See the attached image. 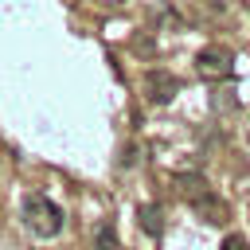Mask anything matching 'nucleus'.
Here are the masks:
<instances>
[{
	"mask_svg": "<svg viewBox=\"0 0 250 250\" xmlns=\"http://www.w3.org/2000/svg\"><path fill=\"white\" fill-rule=\"evenodd\" d=\"M145 94H148V102L164 105V102H172L180 94V78L172 70H148L145 74Z\"/></svg>",
	"mask_w": 250,
	"mask_h": 250,
	"instance_id": "7ed1b4c3",
	"label": "nucleus"
},
{
	"mask_svg": "<svg viewBox=\"0 0 250 250\" xmlns=\"http://www.w3.org/2000/svg\"><path fill=\"white\" fill-rule=\"evenodd\" d=\"M191 207H195L199 215H207V223H223V219H227V207H223V203H219V199H215L211 191H207L203 199H195Z\"/></svg>",
	"mask_w": 250,
	"mask_h": 250,
	"instance_id": "423d86ee",
	"label": "nucleus"
},
{
	"mask_svg": "<svg viewBox=\"0 0 250 250\" xmlns=\"http://www.w3.org/2000/svg\"><path fill=\"white\" fill-rule=\"evenodd\" d=\"M176 188H180V195H188L191 203L207 195V180H203V176H195V172H191V176H176Z\"/></svg>",
	"mask_w": 250,
	"mask_h": 250,
	"instance_id": "39448f33",
	"label": "nucleus"
},
{
	"mask_svg": "<svg viewBox=\"0 0 250 250\" xmlns=\"http://www.w3.org/2000/svg\"><path fill=\"white\" fill-rule=\"evenodd\" d=\"M219 250H250V246H246V238H242V234H227Z\"/></svg>",
	"mask_w": 250,
	"mask_h": 250,
	"instance_id": "6e6552de",
	"label": "nucleus"
},
{
	"mask_svg": "<svg viewBox=\"0 0 250 250\" xmlns=\"http://www.w3.org/2000/svg\"><path fill=\"white\" fill-rule=\"evenodd\" d=\"M23 227H27L31 234H39V238H55V234L62 230V211H59V203L47 199V195H27V199H23Z\"/></svg>",
	"mask_w": 250,
	"mask_h": 250,
	"instance_id": "f257e3e1",
	"label": "nucleus"
},
{
	"mask_svg": "<svg viewBox=\"0 0 250 250\" xmlns=\"http://www.w3.org/2000/svg\"><path fill=\"white\" fill-rule=\"evenodd\" d=\"M195 70L207 82H227L234 74V51H227V47H203L195 55Z\"/></svg>",
	"mask_w": 250,
	"mask_h": 250,
	"instance_id": "f03ea898",
	"label": "nucleus"
},
{
	"mask_svg": "<svg viewBox=\"0 0 250 250\" xmlns=\"http://www.w3.org/2000/svg\"><path fill=\"white\" fill-rule=\"evenodd\" d=\"M137 223H141L145 234H152V238H160V230H164V227H160V207H156V203H141V207H137Z\"/></svg>",
	"mask_w": 250,
	"mask_h": 250,
	"instance_id": "20e7f679",
	"label": "nucleus"
},
{
	"mask_svg": "<svg viewBox=\"0 0 250 250\" xmlns=\"http://www.w3.org/2000/svg\"><path fill=\"white\" fill-rule=\"evenodd\" d=\"M94 250H121L117 230H113L109 223H102V227H98V234H94Z\"/></svg>",
	"mask_w": 250,
	"mask_h": 250,
	"instance_id": "0eeeda50",
	"label": "nucleus"
}]
</instances>
